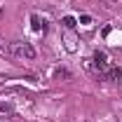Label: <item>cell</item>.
I'll use <instances>...</instances> for the list:
<instances>
[{
  "instance_id": "cell-1",
  "label": "cell",
  "mask_w": 122,
  "mask_h": 122,
  "mask_svg": "<svg viewBox=\"0 0 122 122\" xmlns=\"http://www.w3.org/2000/svg\"><path fill=\"white\" fill-rule=\"evenodd\" d=\"M10 52L19 56V59H35V49L30 42H21V40H14V42H10Z\"/></svg>"
},
{
  "instance_id": "cell-2",
  "label": "cell",
  "mask_w": 122,
  "mask_h": 122,
  "mask_svg": "<svg viewBox=\"0 0 122 122\" xmlns=\"http://www.w3.org/2000/svg\"><path fill=\"white\" fill-rule=\"evenodd\" d=\"M94 66H96L101 73L108 71V56H106V52H94Z\"/></svg>"
},
{
  "instance_id": "cell-3",
  "label": "cell",
  "mask_w": 122,
  "mask_h": 122,
  "mask_svg": "<svg viewBox=\"0 0 122 122\" xmlns=\"http://www.w3.org/2000/svg\"><path fill=\"white\" fill-rule=\"evenodd\" d=\"M66 49H68V52H75V38H73L71 33L66 35Z\"/></svg>"
},
{
  "instance_id": "cell-4",
  "label": "cell",
  "mask_w": 122,
  "mask_h": 122,
  "mask_svg": "<svg viewBox=\"0 0 122 122\" xmlns=\"http://www.w3.org/2000/svg\"><path fill=\"white\" fill-rule=\"evenodd\" d=\"M63 26L66 28H75V19L73 16H63Z\"/></svg>"
},
{
  "instance_id": "cell-5",
  "label": "cell",
  "mask_w": 122,
  "mask_h": 122,
  "mask_svg": "<svg viewBox=\"0 0 122 122\" xmlns=\"http://www.w3.org/2000/svg\"><path fill=\"white\" fill-rule=\"evenodd\" d=\"M56 77H66V80H71V73H68L66 68H59V71H56Z\"/></svg>"
},
{
  "instance_id": "cell-6",
  "label": "cell",
  "mask_w": 122,
  "mask_h": 122,
  "mask_svg": "<svg viewBox=\"0 0 122 122\" xmlns=\"http://www.w3.org/2000/svg\"><path fill=\"white\" fill-rule=\"evenodd\" d=\"M80 24H85V26H89V24H92V16L82 14V16H80Z\"/></svg>"
},
{
  "instance_id": "cell-7",
  "label": "cell",
  "mask_w": 122,
  "mask_h": 122,
  "mask_svg": "<svg viewBox=\"0 0 122 122\" xmlns=\"http://www.w3.org/2000/svg\"><path fill=\"white\" fill-rule=\"evenodd\" d=\"M33 28H35V30L40 28V19H38V16H33Z\"/></svg>"
},
{
  "instance_id": "cell-8",
  "label": "cell",
  "mask_w": 122,
  "mask_h": 122,
  "mask_svg": "<svg viewBox=\"0 0 122 122\" xmlns=\"http://www.w3.org/2000/svg\"><path fill=\"white\" fill-rule=\"evenodd\" d=\"M5 49H10V45H5V42L0 40V52H5Z\"/></svg>"
}]
</instances>
